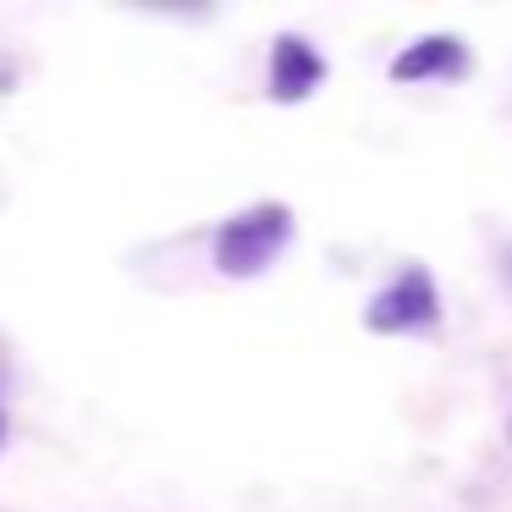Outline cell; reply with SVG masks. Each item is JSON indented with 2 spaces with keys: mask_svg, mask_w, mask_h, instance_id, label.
I'll return each instance as SVG.
<instances>
[{
  "mask_svg": "<svg viewBox=\"0 0 512 512\" xmlns=\"http://www.w3.org/2000/svg\"><path fill=\"white\" fill-rule=\"evenodd\" d=\"M292 232H298L292 204L259 199V204H248V210L226 215V221L215 226L210 259H215V270H221L226 281H254L292 248Z\"/></svg>",
  "mask_w": 512,
  "mask_h": 512,
  "instance_id": "1",
  "label": "cell"
},
{
  "mask_svg": "<svg viewBox=\"0 0 512 512\" xmlns=\"http://www.w3.org/2000/svg\"><path fill=\"white\" fill-rule=\"evenodd\" d=\"M364 325L375 336H424L441 325V287L424 265H402L375 298L364 303Z\"/></svg>",
  "mask_w": 512,
  "mask_h": 512,
  "instance_id": "2",
  "label": "cell"
},
{
  "mask_svg": "<svg viewBox=\"0 0 512 512\" xmlns=\"http://www.w3.org/2000/svg\"><path fill=\"white\" fill-rule=\"evenodd\" d=\"M331 78V61L320 56L309 34H276L270 39V72L265 89L276 105H303L309 94H320V83Z\"/></svg>",
  "mask_w": 512,
  "mask_h": 512,
  "instance_id": "3",
  "label": "cell"
},
{
  "mask_svg": "<svg viewBox=\"0 0 512 512\" xmlns=\"http://www.w3.org/2000/svg\"><path fill=\"white\" fill-rule=\"evenodd\" d=\"M474 56H468L463 34H419L391 56V83H457L468 78Z\"/></svg>",
  "mask_w": 512,
  "mask_h": 512,
  "instance_id": "4",
  "label": "cell"
},
{
  "mask_svg": "<svg viewBox=\"0 0 512 512\" xmlns=\"http://www.w3.org/2000/svg\"><path fill=\"white\" fill-rule=\"evenodd\" d=\"M6 435H12V424H6V408H0V452H6Z\"/></svg>",
  "mask_w": 512,
  "mask_h": 512,
  "instance_id": "5",
  "label": "cell"
},
{
  "mask_svg": "<svg viewBox=\"0 0 512 512\" xmlns=\"http://www.w3.org/2000/svg\"><path fill=\"white\" fill-rule=\"evenodd\" d=\"M507 441H512V419H507Z\"/></svg>",
  "mask_w": 512,
  "mask_h": 512,
  "instance_id": "6",
  "label": "cell"
}]
</instances>
